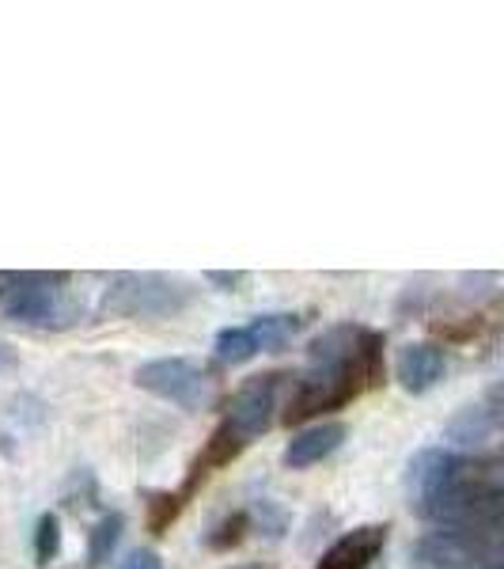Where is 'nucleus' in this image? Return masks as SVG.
Instances as JSON below:
<instances>
[{
    "instance_id": "obj_1",
    "label": "nucleus",
    "mask_w": 504,
    "mask_h": 569,
    "mask_svg": "<svg viewBox=\"0 0 504 569\" xmlns=\"http://www.w3.org/2000/svg\"><path fill=\"white\" fill-rule=\"evenodd\" d=\"M61 284H65V273H4L0 278V316L8 323L34 330L72 327L80 308Z\"/></svg>"
},
{
    "instance_id": "obj_2",
    "label": "nucleus",
    "mask_w": 504,
    "mask_h": 569,
    "mask_svg": "<svg viewBox=\"0 0 504 569\" xmlns=\"http://www.w3.org/2000/svg\"><path fill=\"white\" fill-rule=\"evenodd\" d=\"M190 305H194V284L168 273H118L99 300L110 319H171Z\"/></svg>"
},
{
    "instance_id": "obj_3",
    "label": "nucleus",
    "mask_w": 504,
    "mask_h": 569,
    "mask_svg": "<svg viewBox=\"0 0 504 569\" xmlns=\"http://www.w3.org/2000/svg\"><path fill=\"white\" fill-rule=\"evenodd\" d=\"M133 380L141 391H149L163 402H175L182 410H205L216 399L213 376L201 369L198 361H190V357H160V361H149L133 372Z\"/></svg>"
},
{
    "instance_id": "obj_4",
    "label": "nucleus",
    "mask_w": 504,
    "mask_h": 569,
    "mask_svg": "<svg viewBox=\"0 0 504 569\" xmlns=\"http://www.w3.org/2000/svg\"><path fill=\"white\" fill-rule=\"evenodd\" d=\"M289 383L292 376L289 372H262V376H251L246 383H240L228 402V415H224V426H232L246 445L254 437L270 433V426L278 421V410L285 407V395H289Z\"/></svg>"
},
{
    "instance_id": "obj_5",
    "label": "nucleus",
    "mask_w": 504,
    "mask_h": 569,
    "mask_svg": "<svg viewBox=\"0 0 504 569\" xmlns=\"http://www.w3.org/2000/svg\"><path fill=\"white\" fill-rule=\"evenodd\" d=\"M364 391V383L356 380L353 372L342 369H319V365H308V372L296 380L289 402H285V421L296 426V421H308L315 415H330V410H342L345 402L356 399Z\"/></svg>"
},
{
    "instance_id": "obj_6",
    "label": "nucleus",
    "mask_w": 504,
    "mask_h": 569,
    "mask_svg": "<svg viewBox=\"0 0 504 569\" xmlns=\"http://www.w3.org/2000/svg\"><path fill=\"white\" fill-rule=\"evenodd\" d=\"M455 467H460V456H452L447 448H421V452H414V460L406 467V501L417 517H433Z\"/></svg>"
},
{
    "instance_id": "obj_7",
    "label": "nucleus",
    "mask_w": 504,
    "mask_h": 569,
    "mask_svg": "<svg viewBox=\"0 0 504 569\" xmlns=\"http://www.w3.org/2000/svg\"><path fill=\"white\" fill-rule=\"evenodd\" d=\"M478 562V536L471 531H429L410 550V569H474Z\"/></svg>"
},
{
    "instance_id": "obj_8",
    "label": "nucleus",
    "mask_w": 504,
    "mask_h": 569,
    "mask_svg": "<svg viewBox=\"0 0 504 569\" xmlns=\"http://www.w3.org/2000/svg\"><path fill=\"white\" fill-rule=\"evenodd\" d=\"M387 539V525H361L353 531H345L342 539L326 547V555L319 558L315 569H369L383 550Z\"/></svg>"
},
{
    "instance_id": "obj_9",
    "label": "nucleus",
    "mask_w": 504,
    "mask_h": 569,
    "mask_svg": "<svg viewBox=\"0 0 504 569\" xmlns=\"http://www.w3.org/2000/svg\"><path fill=\"white\" fill-rule=\"evenodd\" d=\"M395 372H399L402 391L425 395V391H433L440 380H444L447 357L433 342H414V346H406V350L399 353V369Z\"/></svg>"
},
{
    "instance_id": "obj_10",
    "label": "nucleus",
    "mask_w": 504,
    "mask_h": 569,
    "mask_svg": "<svg viewBox=\"0 0 504 569\" xmlns=\"http://www.w3.org/2000/svg\"><path fill=\"white\" fill-rule=\"evenodd\" d=\"M342 440H345L342 421H323V426L300 429L285 448V467H292V471H308V467L323 463L326 456H334L337 448H342Z\"/></svg>"
},
{
    "instance_id": "obj_11",
    "label": "nucleus",
    "mask_w": 504,
    "mask_h": 569,
    "mask_svg": "<svg viewBox=\"0 0 504 569\" xmlns=\"http://www.w3.org/2000/svg\"><path fill=\"white\" fill-rule=\"evenodd\" d=\"M254 338H259L262 353L265 350H285V346L292 342V338L304 330V316H296V311H273V316H259L251 323Z\"/></svg>"
},
{
    "instance_id": "obj_12",
    "label": "nucleus",
    "mask_w": 504,
    "mask_h": 569,
    "mask_svg": "<svg viewBox=\"0 0 504 569\" xmlns=\"http://www.w3.org/2000/svg\"><path fill=\"white\" fill-rule=\"evenodd\" d=\"M213 353H216L220 365H246L251 357L262 353V346H259V338H254L251 323H246V327H224L216 335Z\"/></svg>"
},
{
    "instance_id": "obj_13",
    "label": "nucleus",
    "mask_w": 504,
    "mask_h": 569,
    "mask_svg": "<svg viewBox=\"0 0 504 569\" xmlns=\"http://www.w3.org/2000/svg\"><path fill=\"white\" fill-rule=\"evenodd\" d=\"M122 528H125V520H122V512H107L103 520H99L95 528H91V539H88V558H91V566H103L110 555L118 550V539H122Z\"/></svg>"
},
{
    "instance_id": "obj_14",
    "label": "nucleus",
    "mask_w": 504,
    "mask_h": 569,
    "mask_svg": "<svg viewBox=\"0 0 504 569\" xmlns=\"http://www.w3.org/2000/svg\"><path fill=\"white\" fill-rule=\"evenodd\" d=\"M490 429H493V421H490V415H485V407H471V410H463L452 426H447V440H460V445H478Z\"/></svg>"
},
{
    "instance_id": "obj_15",
    "label": "nucleus",
    "mask_w": 504,
    "mask_h": 569,
    "mask_svg": "<svg viewBox=\"0 0 504 569\" xmlns=\"http://www.w3.org/2000/svg\"><path fill=\"white\" fill-rule=\"evenodd\" d=\"M61 550V525L53 512H42L39 525H34V562L39 566H50Z\"/></svg>"
},
{
    "instance_id": "obj_16",
    "label": "nucleus",
    "mask_w": 504,
    "mask_h": 569,
    "mask_svg": "<svg viewBox=\"0 0 504 569\" xmlns=\"http://www.w3.org/2000/svg\"><path fill=\"white\" fill-rule=\"evenodd\" d=\"M246 525H251V512H228L224 520H220V525L209 531V539L205 543L213 547V550H232L235 543H240L243 539V531H246Z\"/></svg>"
},
{
    "instance_id": "obj_17",
    "label": "nucleus",
    "mask_w": 504,
    "mask_h": 569,
    "mask_svg": "<svg viewBox=\"0 0 504 569\" xmlns=\"http://www.w3.org/2000/svg\"><path fill=\"white\" fill-rule=\"evenodd\" d=\"M251 520L259 525V531H265V536H281V531L289 528V512L281 509L278 501H259L251 512Z\"/></svg>"
},
{
    "instance_id": "obj_18",
    "label": "nucleus",
    "mask_w": 504,
    "mask_h": 569,
    "mask_svg": "<svg viewBox=\"0 0 504 569\" xmlns=\"http://www.w3.org/2000/svg\"><path fill=\"white\" fill-rule=\"evenodd\" d=\"M485 415H490L493 421V429H504V380L501 383H493L490 391H485Z\"/></svg>"
},
{
    "instance_id": "obj_19",
    "label": "nucleus",
    "mask_w": 504,
    "mask_h": 569,
    "mask_svg": "<svg viewBox=\"0 0 504 569\" xmlns=\"http://www.w3.org/2000/svg\"><path fill=\"white\" fill-rule=\"evenodd\" d=\"M118 569H163V562H160V555H155V550L137 547V550H130V555L122 558V566H118Z\"/></svg>"
},
{
    "instance_id": "obj_20",
    "label": "nucleus",
    "mask_w": 504,
    "mask_h": 569,
    "mask_svg": "<svg viewBox=\"0 0 504 569\" xmlns=\"http://www.w3.org/2000/svg\"><path fill=\"white\" fill-rule=\"evenodd\" d=\"M209 284H216L220 292H235L243 284V273H232V270H209L205 273Z\"/></svg>"
},
{
    "instance_id": "obj_21",
    "label": "nucleus",
    "mask_w": 504,
    "mask_h": 569,
    "mask_svg": "<svg viewBox=\"0 0 504 569\" xmlns=\"http://www.w3.org/2000/svg\"><path fill=\"white\" fill-rule=\"evenodd\" d=\"M16 365H20V353H16L8 342H0V372H12Z\"/></svg>"
},
{
    "instance_id": "obj_22",
    "label": "nucleus",
    "mask_w": 504,
    "mask_h": 569,
    "mask_svg": "<svg viewBox=\"0 0 504 569\" xmlns=\"http://www.w3.org/2000/svg\"><path fill=\"white\" fill-rule=\"evenodd\" d=\"M232 569H270V566H259V562H251V566H232Z\"/></svg>"
},
{
    "instance_id": "obj_23",
    "label": "nucleus",
    "mask_w": 504,
    "mask_h": 569,
    "mask_svg": "<svg viewBox=\"0 0 504 569\" xmlns=\"http://www.w3.org/2000/svg\"><path fill=\"white\" fill-rule=\"evenodd\" d=\"M485 569H504V562H493V566H485Z\"/></svg>"
}]
</instances>
